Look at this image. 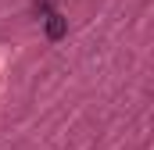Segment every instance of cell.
<instances>
[{
	"label": "cell",
	"mask_w": 154,
	"mask_h": 150,
	"mask_svg": "<svg viewBox=\"0 0 154 150\" xmlns=\"http://www.w3.org/2000/svg\"><path fill=\"white\" fill-rule=\"evenodd\" d=\"M43 22H47V39H50V43L65 39V32H68V18H65V14H47Z\"/></svg>",
	"instance_id": "1"
},
{
	"label": "cell",
	"mask_w": 154,
	"mask_h": 150,
	"mask_svg": "<svg viewBox=\"0 0 154 150\" xmlns=\"http://www.w3.org/2000/svg\"><path fill=\"white\" fill-rule=\"evenodd\" d=\"M32 14H36V18H43V14H50V4H47V0H39L36 7H32Z\"/></svg>",
	"instance_id": "2"
}]
</instances>
